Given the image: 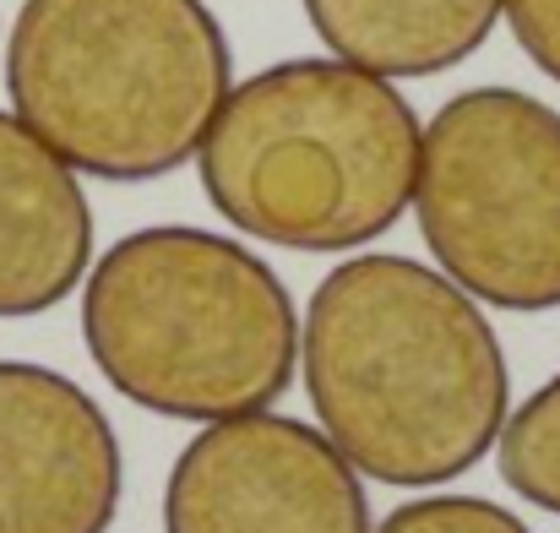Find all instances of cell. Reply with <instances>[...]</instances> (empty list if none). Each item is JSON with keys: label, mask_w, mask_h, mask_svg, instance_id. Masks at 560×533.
I'll use <instances>...</instances> for the list:
<instances>
[{"label": "cell", "mask_w": 560, "mask_h": 533, "mask_svg": "<svg viewBox=\"0 0 560 533\" xmlns=\"http://www.w3.org/2000/svg\"><path fill=\"white\" fill-rule=\"evenodd\" d=\"M82 338L120 397L190 425L267 414L300 364L283 278L240 240L190 223L137 229L88 267Z\"/></svg>", "instance_id": "3957f363"}, {"label": "cell", "mask_w": 560, "mask_h": 533, "mask_svg": "<svg viewBox=\"0 0 560 533\" xmlns=\"http://www.w3.org/2000/svg\"><path fill=\"white\" fill-rule=\"evenodd\" d=\"M322 436L354 474L430 490L468 474L512 414V375L479 300L413 256L338 262L300 322Z\"/></svg>", "instance_id": "6da1fadb"}, {"label": "cell", "mask_w": 560, "mask_h": 533, "mask_svg": "<svg viewBox=\"0 0 560 533\" xmlns=\"http://www.w3.org/2000/svg\"><path fill=\"white\" fill-rule=\"evenodd\" d=\"M371 533H534L517 512L485 501V496H419L402 501Z\"/></svg>", "instance_id": "8fae6325"}, {"label": "cell", "mask_w": 560, "mask_h": 533, "mask_svg": "<svg viewBox=\"0 0 560 533\" xmlns=\"http://www.w3.org/2000/svg\"><path fill=\"white\" fill-rule=\"evenodd\" d=\"M413 218L441 273L495 311L560 305V109L468 88L419 142Z\"/></svg>", "instance_id": "5b68a950"}, {"label": "cell", "mask_w": 560, "mask_h": 533, "mask_svg": "<svg viewBox=\"0 0 560 533\" xmlns=\"http://www.w3.org/2000/svg\"><path fill=\"white\" fill-rule=\"evenodd\" d=\"M316 38L375 77H441L495 27L501 0H305Z\"/></svg>", "instance_id": "9c48e42d"}, {"label": "cell", "mask_w": 560, "mask_h": 533, "mask_svg": "<svg viewBox=\"0 0 560 533\" xmlns=\"http://www.w3.org/2000/svg\"><path fill=\"white\" fill-rule=\"evenodd\" d=\"M93 267V207L77 170L0 109V322L44 316Z\"/></svg>", "instance_id": "ba28073f"}, {"label": "cell", "mask_w": 560, "mask_h": 533, "mask_svg": "<svg viewBox=\"0 0 560 533\" xmlns=\"http://www.w3.org/2000/svg\"><path fill=\"white\" fill-rule=\"evenodd\" d=\"M424 126L375 71L338 55L278 60L229 88L196 148L223 223L283 251H360L408 207Z\"/></svg>", "instance_id": "7a4b0ae2"}, {"label": "cell", "mask_w": 560, "mask_h": 533, "mask_svg": "<svg viewBox=\"0 0 560 533\" xmlns=\"http://www.w3.org/2000/svg\"><path fill=\"white\" fill-rule=\"evenodd\" d=\"M495 457L512 496L560 518V375H550L523 408L506 414Z\"/></svg>", "instance_id": "30bf717a"}, {"label": "cell", "mask_w": 560, "mask_h": 533, "mask_svg": "<svg viewBox=\"0 0 560 533\" xmlns=\"http://www.w3.org/2000/svg\"><path fill=\"white\" fill-rule=\"evenodd\" d=\"M229 77L207 0H27L5 44L11 115L77 175L120 185L190 164Z\"/></svg>", "instance_id": "277c9868"}, {"label": "cell", "mask_w": 560, "mask_h": 533, "mask_svg": "<svg viewBox=\"0 0 560 533\" xmlns=\"http://www.w3.org/2000/svg\"><path fill=\"white\" fill-rule=\"evenodd\" d=\"M120 496L109 414L71 375L0 359V533H109Z\"/></svg>", "instance_id": "52a82bcc"}, {"label": "cell", "mask_w": 560, "mask_h": 533, "mask_svg": "<svg viewBox=\"0 0 560 533\" xmlns=\"http://www.w3.org/2000/svg\"><path fill=\"white\" fill-rule=\"evenodd\" d=\"M523 55L560 82V0H501Z\"/></svg>", "instance_id": "7c38bea8"}, {"label": "cell", "mask_w": 560, "mask_h": 533, "mask_svg": "<svg viewBox=\"0 0 560 533\" xmlns=\"http://www.w3.org/2000/svg\"><path fill=\"white\" fill-rule=\"evenodd\" d=\"M354 463L283 414L201 425L164 485V533H371Z\"/></svg>", "instance_id": "8992f818"}]
</instances>
